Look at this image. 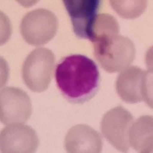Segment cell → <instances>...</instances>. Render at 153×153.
Listing matches in <instances>:
<instances>
[{
	"mask_svg": "<svg viewBox=\"0 0 153 153\" xmlns=\"http://www.w3.org/2000/svg\"><path fill=\"white\" fill-rule=\"evenodd\" d=\"M55 80L63 97L72 103H84L99 89L100 72L93 60L82 54L63 57L56 67Z\"/></svg>",
	"mask_w": 153,
	"mask_h": 153,
	"instance_id": "obj_1",
	"label": "cell"
},
{
	"mask_svg": "<svg viewBox=\"0 0 153 153\" xmlns=\"http://www.w3.org/2000/svg\"><path fill=\"white\" fill-rule=\"evenodd\" d=\"M91 42L96 59L108 73L123 71L132 64L136 56L132 41L120 34L98 37Z\"/></svg>",
	"mask_w": 153,
	"mask_h": 153,
	"instance_id": "obj_2",
	"label": "cell"
},
{
	"mask_svg": "<svg viewBox=\"0 0 153 153\" xmlns=\"http://www.w3.org/2000/svg\"><path fill=\"white\" fill-rule=\"evenodd\" d=\"M152 71H144L136 66L128 67L118 76L116 89L119 97L126 103L145 101L152 108Z\"/></svg>",
	"mask_w": 153,
	"mask_h": 153,
	"instance_id": "obj_3",
	"label": "cell"
},
{
	"mask_svg": "<svg viewBox=\"0 0 153 153\" xmlns=\"http://www.w3.org/2000/svg\"><path fill=\"white\" fill-rule=\"evenodd\" d=\"M54 63V54L49 49L40 48L31 51L22 66L25 85L35 93L46 91L51 80Z\"/></svg>",
	"mask_w": 153,
	"mask_h": 153,
	"instance_id": "obj_4",
	"label": "cell"
},
{
	"mask_svg": "<svg viewBox=\"0 0 153 153\" xmlns=\"http://www.w3.org/2000/svg\"><path fill=\"white\" fill-rule=\"evenodd\" d=\"M58 21L55 15L45 9L28 12L20 25L24 40L33 46H42L48 43L57 33Z\"/></svg>",
	"mask_w": 153,
	"mask_h": 153,
	"instance_id": "obj_5",
	"label": "cell"
},
{
	"mask_svg": "<svg viewBox=\"0 0 153 153\" xmlns=\"http://www.w3.org/2000/svg\"><path fill=\"white\" fill-rule=\"evenodd\" d=\"M132 123V114L122 106H117L105 113L101 121V132L115 149L127 152L129 149V132Z\"/></svg>",
	"mask_w": 153,
	"mask_h": 153,
	"instance_id": "obj_6",
	"label": "cell"
},
{
	"mask_svg": "<svg viewBox=\"0 0 153 153\" xmlns=\"http://www.w3.org/2000/svg\"><path fill=\"white\" fill-rule=\"evenodd\" d=\"M31 115V100L24 91L12 87L1 90L0 119L2 123H25Z\"/></svg>",
	"mask_w": 153,
	"mask_h": 153,
	"instance_id": "obj_7",
	"label": "cell"
},
{
	"mask_svg": "<svg viewBox=\"0 0 153 153\" xmlns=\"http://www.w3.org/2000/svg\"><path fill=\"white\" fill-rule=\"evenodd\" d=\"M39 140L31 127L22 123L11 124L5 127L0 134L1 152H35Z\"/></svg>",
	"mask_w": 153,
	"mask_h": 153,
	"instance_id": "obj_8",
	"label": "cell"
},
{
	"mask_svg": "<svg viewBox=\"0 0 153 153\" xmlns=\"http://www.w3.org/2000/svg\"><path fill=\"white\" fill-rule=\"evenodd\" d=\"M63 3L71 18L76 36L91 41L93 24L102 2L100 0H64Z\"/></svg>",
	"mask_w": 153,
	"mask_h": 153,
	"instance_id": "obj_9",
	"label": "cell"
},
{
	"mask_svg": "<svg viewBox=\"0 0 153 153\" xmlns=\"http://www.w3.org/2000/svg\"><path fill=\"white\" fill-rule=\"evenodd\" d=\"M65 149L71 153H99L103 142L99 133L87 125H76L68 132Z\"/></svg>",
	"mask_w": 153,
	"mask_h": 153,
	"instance_id": "obj_10",
	"label": "cell"
},
{
	"mask_svg": "<svg viewBox=\"0 0 153 153\" xmlns=\"http://www.w3.org/2000/svg\"><path fill=\"white\" fill-rule=\"evenodd\" d=\"M153 120L152 116L139 117L131 126L129 132V146L138 152H152Z\"/></svg>",
	"mask_w": 153,
	"mask_h": 153,
	"instance_id": "obj_11",
	"label": "cell"
},
{
	"mask_svg": "<svg viewBox=\"0 0 153 153\" xmlns=\"http://www.w3.org/2000/svg\"><path fill=\"white\" fill-rule=\"evenodd\" d=\"M110 2L115 12L126 19L139 17L148 5V2L144 0H111Z\"/></svg>",
	"mask_w": 153,
	"mask_h": 153,
	"instance_id": "obj_12",
	"label": "cell"
},
{
	"mask_svg": "<svg viewBox=\"0 0 153 153\" xmlns=\"http://www.w3.org/2000/svg\"><path fill=\"white\" fill-rule=\"evenodd\" d=\"M120 33V25L113 16L109 14L97 15L91 31V42L103 35Z\"/></svg>",
	"mask_w": 153,
	"mask_h": 153,
	"instance_id": "obj_13",
	"label": "cell"
}]
</instances>
